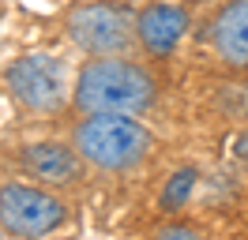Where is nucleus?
<instances>
[{"mask_svg":"<svg viewBox=\"0 0 248 240\" xmlns=\"http://www.w3.org/2000/svg\"><path fill=\"white\" fill-rule=\"evenodd\" d=\"M158 102L155 72L132 53L121 57H87L76 72L72 109L79 117L91 113H117V117H143Z\"/></svg>","mask_w":248,"mask_h":240,"instance_id":"1","label":"nucleus"},{"mask_svg":"<svg viewBox=\"0 0 248 240\" xmlns=\"http://www.w3.org/2000/svg\"><path fill=\"white\" fill-rule=\"evenodd\" d=\"M72 143L91 169L109 177L136 173L158 150V139L147 124H140L136 117H117V113L79 117L72 124Z\"/></svg>","mask_w":248,"mask_h":240,"instance_id":"2","label":"nucleus"},{"mask_svg":"<svg viewBox=\"0 0 248 240\" xmlns=\"http://www.w3.org/2000/svg\"><path fill=\"white\" fill-rule=\"evenodd\" d=\"M4 90L16 102L19 113L38 117V120H53L72 105L76 79H72L68 60L57 57V53H23V57L8 60Z\"/></svg>","mask_w":248,"mask_h":240,"instance_id":"3","label":"nucleus"},{"mask_svg":"<svg viewBox=\"0 0 248 240\" xmlns=\"http://www.w3.org/2000/svg\"><path fill=\"white\" fill-rule=\"evenodd\" d=\"M64 38L83 57H121L136 49V8L128 0H76L64 12Z\"/></svg>","mask_w":248,"mask_h":240,"instance_id":"4","label":"nucleus"},{"mask_svg":"<svg viewBox=\"0 0 248 240\" xmlns=\"http://www.w3.org/2000/svg\"><path fill=\"white\" fill-rule=\"evenodd\" d=\"M68 222V203L34 180H0V233L12 240H46Z\"/></svg>","mask_w":248,"mask_h":240,"instance_id":"5","label":"nucleus"},{"mask_svg":"<svg viewBox=\"0 0 248 240\" xmlns=\"http://www.w3.org/2000/svg\"><path fill=\"white\" fill-rule=\"evenodd\" d=\"M16 169L27 180L42 184V188H79L91 165L83 162V154L76 150V143L68 139H34L16 147Z\"/></svg>","mask_w":248,"mask_h":240,"instance_id":"6","label":"nucleus"},{"mask_svg":"<svg viewBox=\"0 0 248 240\" xmlns=\"http://www.w3.org/2000/svg\"><path fill=\"white\" fill-rule=\"evenodd\" d=\"M192 30V12L177 0H151L136 12V49L147 60H166L177 53Z\"/></svg>","mask_w":248,"mask_h":240,"instance_id":"7","label":"nucleus"},{"mask_svg":"<svg viewBox=\"0 0 248 240\" xmlns=\"http://www.w3.org/2000/svg\"><path fill=\"white\" fill-rule=\"evenodd\" d=\"M207 45L218 68L248 75V0H222L207 23Z\"/></svg>","mask_w":248,"mask_h":240,"instance_id":"8","label":"nucleus"},{"mask_svg":"<svg viewBox=\"0 0 248 240\" xmlns=\"http://www.w3.org/2000/svg\"><path fill=\"white\" fill-rule=\"evenodd\" d=\"M196 180H200V173H196L192 165H181V169L166 180V188H162V195H158V207L166 210V214L185 210V203L192 199V192H196Z\"/></svg>","mask_w":248,"mask_h":240,"instance_id":"9","label":"nucleus"},{"mask_svg":"<svg viewBox=\"0 0 248 240\" xmlns=\"http://www.w3.org/2000/svg\"><path fill=\"white\" fill-rule=\"evenodd\" d=\"M155 240H207L196 229V225H185V222H166L155 229Z\"/></svg>","mask_w":248,"mask_h":240,"instance_id":"10","label":"nucleus"}]
</instances>
